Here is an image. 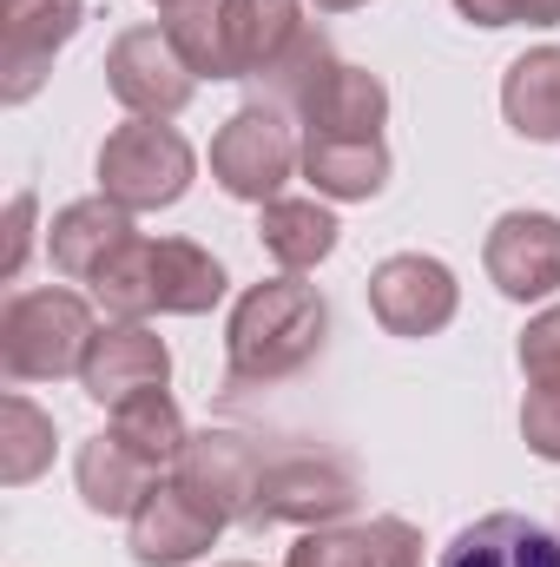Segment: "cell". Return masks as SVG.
I'll return each mask as SVG.
<instances>
[{
    "mask_svg": "<svg viewBox=\"0 0 560 567\" xmlns=\"http://www.w3.org/2000/svg\"><path fill=\"white\" fill-rule=\"evenodd\" d=\"M323 337H330V303L317 297V284L290 271L251 284L225 330V350H231L225 390H271L283 377H297L303 363L323 357Z\"/></svg>",
    "mask_w": 560,
    "mask_h": 567,
    "instance_id": "6da1fadb",
    "label": "cell"
},
{
    "mask_svg": "<svg viewBox=\"0 0 560 567\" xmlns=\"http://www.w3.org/2000/svg\"><path fill=\"white\" fill-rule=\"evenodd\" d=\"M100 323H93V303L80 290H13L7 310H0V370L13 383H60V377H80L86 370V350H93Z\"/></svg>",
    "mask_w": 560,
    "mask_h": 567,
    "instance_id": "7a4b0ae2",
    "label": "cell"
},
{
    "mask_svg": "<svg viewBox=\"0 0 560 567\" xmlns=\"http://www.w3.org/2000/svg\"><path fill=\"white\" fill-rule=\"evenodd\" d=\"M191 172H198L191 145L165 120H126L100 145V198H113L126 212H165V205H178L191 192Z\"/></svg>",
    "mask_w": 560,
    "mask_h": 567,
    "instance_id": "3957f363",
    "label": "cell"
},
{
    "mask_svg": "<svg viewBox=\"0 0 560 567\" xmlns=\"http://www.w3.org/2000/svg\"><path fill=\"white\" fill-rule=\"evenodd\" d=\"M290 172H303V145H297V133H290V120H283L278 106L251 100V106H238L218 126V140H211V178L231 198L271 205V198H283Z\"/></svg>",
    "mask_w": 560,
    "mask_h": 567,
    "instance_id": "277c9868",
    "label": "cell"
},
{
    "mask_svg": "<svg viewBox=\"0 0 560 567\" xmlns=\"http://www.w3.org/2000/svg\"><path fill=\"white\" fill-rule=\"evenodd\" d=\"M265 468H271V455L251 442V435H238V429H198L191 442H185V455L172 462V482L185 488V495H198L205 508H218L225 522H258V488H265Z\"/></svg>",
    "mask_w": 560,
    "mask_h": 567,
    "instance_id": "5b68a950",
    "label": "cell"
},
{
    "mask_svg": "<svg viewBox=\"0 0 560 567\" xmlns=\"http://www.w3.org/2000/svg\"><path fill=\"white\" fill-rule=\"evenodd\" d=\"M106 86L133 120H172V113L191 106L198 73L185 66V53L172 47L165 27H126L106 47Z\"/></svg>",
    "mask_w": 560,
    "mask_h": 567,
    "instance_id": "8992f818",
    "label": "cell"
},
{
    "mask_svg": "<svg viewBox=\"0 0 560 567\" xmlns=\"http://www.w3.org/2000/svg\"><path fill=\"white\" fill-rule=\"evenodd\" d=\"M356 508V475L336 455H271L251 528H336Z\"/></svg>",
    "mask_w": 560,
    "mask_h": 567,
    "instance_id": "52a82bcc",
    "label": "cell"
},
{
    "mask_svg": "<svg viewBox=\"0 0 560 567\" xmlns=\"http://www.w3.org/2000/svg\"><path fill=\"white\" fill-rule=\"evenodd\" d=\"M455 310H462V284L442 258L396 251L370 271V317L390 337H435L455 323Z\"/></svg>",
    "mask_w": 560,
    "mask_h": 567,
    "instance_id": "ba28073f",
    "label": "cell"
},
{
    "mask_svg": "<svg viewBox=\"0 0 560 567\" xmlns=\"http://www.w3.org/2000/svg\"><path fill=\"white\" fill-rule=\"evenodd\" d=\"M86 0H0V100L27 106L53 53L80 33Z\"/></svg>",
    "mask_w": 560,
    "mask_h": 567,
    "instance_id": "9c48e42d",
    "label": "cell"
},
{
    "mask_svg": "<svg viewBox=\"0 0 560 567\" xmlns=\"http://www.w3.org/2000/svg\"><path fill=\"white\" fill-rule=\"evenodd\" d=\"M481 265H488L495 290L515 297V303L554 297L560 290V218L554 212H501L495 231H488Z\"/></svg>",
    "mask_w": 560,
    "mask_h": 567,
    "instance_id": "30bf717a",
    "label": "cell"
},
{
    "mask_svg": "<svg viewBox=\"0 0 560 567\" xmlns=\"http://www.w3.org/2000/svg\"><path fill=\"white\" fill-rule=\"evenodd\" d=\"M225 535V515L205 508L198 495H185L178 482H158L133 515V561L139 567H185L211 555Z\"/></svg>",
    "mask_w": 560,
    "mask_h": 567,
    "instance_id": "8fae6325",
    "label": "cell"
},
{
    "mask_svg": "<svg viewBox=\"0 0 560 567\" xmlns=\"http://www.w3.org/2000/svg\"><path fill=\"white\" fill-rule=\"evenodd\" d=\"M172 383V350L165 337H152L145 323H106L86 350V370H80V390L100 403V410H120L126 396L139 390H165Z\"/></svg>",
    "mask_w": 560,
    "mask_h": 567,
    "instance_id": "7c38bea8",
    "label": "cell"
},
{
    "mask_svg": "<svg viewBox=\"0 0 560 567\" xmlns=\"http://www.w3.org/2000/svg\"><path fill=\"white\" fill-rule=\"evenodd\" d=\"M133 212L113 205V198H73L53 225H46V258L53 271L73 284H93L126 245H133Z\"/></svg>",
    "mask_w": 560,
    "mask_h": 567,
    "instance_id": "4fadbf2b",
    "label": "cell"
},
{
    "mask_svg": "<svg viewBox=\"0 0 560 567\" xmlns=\"http://www.w3.org/2000/svg\"><path fill=\"white\" fill-rule=\"evenodd\" d=\"M218 27H225L231 80H258L297 47L310 20H303V0H218Z\"/></svg>",
    "mask_w": 560,
    "mask_h": 567,
    "instance_id": "5bb4252c",
    "label": "cell"
},
{
    "mask_svg": "<svg viewBox=\"0 0 560 567\" xmlns=\"http://www.w3.org/2000/svg\"><path fill=\"white\" fill-rule=\"evenodd\" d=\"M297 120H303V140H383L390 86L370 66H336Z\"/></svg>",
    "mask_w": 560,
    "mask_h": 567,
    "instance_id": "9a60e30c",
    "label": "cell"
},
{
    "mask_svg": "<svg viewBox=\"0 0 560 567\" xmlns=\"http://www.w3.org/2000/svg\"><path fill=\"white\" fill-rule=\"evenodd\" d=\"M435 567H560V535L528 522V515H481L468 522Z\"/></svg>",
    "mask_w": 560,
    "mask_h": 567,
    "instance_id": "2e32d148",
    "label": "cell"
},
{
    "mask_svg": "<svg viewBox=\"0 0 560 567\" xmlns=\"http://www.w3.org/2000/svg\"><path fill=\"white\" fill-rule=\"evenodd\" d=\"M73 482H80V502L93 508V515H139V502L158 488V468L133 455L113 429L106 435H93V442H80V462H73Z\"/></svg>",
    "mask_w": 560,
    "mask_h": 567,
    "instance_id": "e0dca14e",
    "label": "cell"
},
{
    "mask_svg": "<svg viewBox=\"0 0 560 567\" xmlns=\"http://www.w3.org/2000/svg\"><path fill=\"white\" fill-rule=\"evenodd\" d=\"M152 251V310L165 317H205L225 297V265L191 238H145Z\"/></svg>",
    "mask_w": 560,
    "mask_h": 567,
    "instance_id": "ac0fdd59",
    "label": "cell"
},
{
    "mask_svg": "<svg viewBox=\"0 0 560 567\" xmlns=\"http://www.w3.org/2000/svg\"><path fill=\"white\" fill-rule=\"evenodd\" d=\"M336 218H330V205H317V198H271L265 205V218H258V238H265V251L278 258L290 278H303V271H317L330 251H336Z\"/></svg>",
    "mask_w": 560,
    "mask_h": 567,
    "instance_id": "d6986e66",
    "label": "cell"
},
{
    "mask_svg": "<svg viewBox=\"0 0 560 567\" xmlns=\"http://www.w3.org/2000/svg\"><path fill=\"white\" fill-rule=\"evenodd\" d=\"M501 113L521 140L554 145L560 140V47H535L508 66L501 80Z\"/></svg>",
    "mask_w": 560,
    "mask_h": 567,
    "instance_id": "ffe728a7",
    "label": "cell"
},
{
    "mask_svg": "<svg viewBox=\"0 0 560 567\" xmlns=\"http://www.w3.org/2000/svg\"><path fill=\"white\" fill-rule=\"evenodd\" d=\"M303 178L323 198H376L390 185V145L383 140H303Z\"/></svg>",
    "mask_w": 560,
    "mask_h": 567,
    "instance_id": "44dd1931",
    "label": "cell"
},
{
    "mask_svg": "<svg viewBox=\"0 0 560 567\" xmlns=\"http://www.w3.org/2000/svg\"><path fill=\"white\" fill-rule=\"evenodd\" d=\"M336 66H343V60H336L330 33H323V27H303V33H297V47L283 53L271 73H258L251 86H258V100H265V106H278V113H303V106H310V93H317Z\"/></svg>",
    "mask_w": 560,
    "mask_h": 567,
    "instance_id": "7402d4cb",
    "label": "cell"
},
{
    "mask_svg": "<svg viewBox=\"0 0 560 567\" xmlns=\"http://www.w3.org/2000/svg\"><path fill=\"white\" fill-rule=\"evenodd\" d=\"M113 435L145 455L152 468H172L178 455H185V442H191V429L178 416V403L165 396V390H139V396H126L120 410H113Z\"/></svg>",
    "mask_w": 560,
    "mask_h": 567,
    "instance_id": "603a6c76",
    "label": "cell"
},
{
    "mask_svg": "<svg viewBox=\"0 0 560 567\" xmlns=\"http://www.w3.org/2000/svg\"><path fill=\"white\" fill-rule=\"evenodd\" d=\"M46 462H53V416L27 396H7L0 403V482L27 488L33 475H46Z\"/></svg>",
    "mask_w": 560,
    "mask_h": 567,
    "instance_id": "cb8c5ba5",
    "label": "cell"
},
{
    "mask_svg": "<svg viewBox=\"0 0 560 567\" xmlns=\"http://www.w3.org/2000/svg\"><path fill=\"white\" fill-rule=\"evenodd\" d=\"M93 297H100V310H106L113 323H145V317H152V251H145V238H133V245L93 278Z\"/></svg>",
    "mask_w": 560,
    "mask_h": 567,
    "instance_id": "d4e9b609",
    "label": "cell"
},
{
    "mask_svg": "<svg viewBox=\"0 0 560 567\" xmlns=\"http://www.w3.org/2000/svg\"><path fill=\"white\" fill-rule=\"evenodd\" d=\"M165 33H172V47L185 53V66H191L198 80H231V60H225V27H218V0H211V7L165 13Z\"/></svg>",
    "mask_w": 560,
    "mask_h": 567,
    "instance_id": "484cf974",
    "label": "cell"
},
{
    "mask_svg": "<svg viewBox=\"0 0 560 567\" xmlns=\"http://www.w3.org/2000/svg\"><path fill=\"white\" fill-rule=\"evenodd\" d=\"M283 567H370V528H303Z\"/></svg>",
    "mask_w": 560,
    "mask_h": 567,
    "instance_id": "4316f807",
    "label": "cell"
},
{
    "mask_svg": "<svg viewBox=\"0 0 560 567\" xmlns=\"http://www.w3.org/2000/svg\"><path fill=\"white\" fill-rule=\"evenodd\" d=\"M521 370L535 390H560V303L521 330Z\"/></svg>",
    "mask_w": 560,
    "mask_h": 567,
    "instance_id": "83f0119b",
    "label": "cell"
},
{
    "mask_svg": "<svg viewBox=\"0 0 560 567\" xmlns=\"http://www.w3.org/2000/svg\"><path fill=\"white\" fill-rule=\"evenodd\" d=\"M370 567H422V535L403 515H376L370 522Z\"/></svg>",
    "mask_w": 560,
    "mask_h": 567,
    "instance_id": "f1b7e54d",
    "label": "cell"
},
{
    "mask_svg": "<svg viewBox=\"0 0 560 567\" xmlns=\"http://www.w3.org/2000/svg\"><path fill=\"white\" fill-rule=\"evenodd\" d=\"M521 435L541 462H560V390H528L521 403Z\"/></svg>",
    "mask_w": 560,
    "mask_h": 567,
    "instance_id": "f546056e",
    "label": "cell"
},
{
    "mask_svg": "<svg viewBox=\"0 0 560 567\" xmlns=\"http://www.w3.org/2000/svg\"><path fill=\"white\" fill-rule=\"evenodd\" d=\"M27 251H33V192H13V205H7V251H0V278L7 284L20 278Z\"/></svg>",
    "mask_w": 560,
    "mask_h": 567,
    "instance_id": "4dcf8cb0",
    "label": "cell"
},
{
    "mask_svg": "<svg viewBox=\"0 0 560 567\" xmlns=\"http://www.w3.org/2000/svg\"><path fill=\"white\" fill-rule=\"evenodd\" d=\"M455 13L475 20V27H515L521 20V0H455Z\"/></svg>",
    "mask_w": 560,
    "mask_h": 567,
    "instance_id": "1f68e13d",
    "label": "cell"
},
{
    "mask_svg": "<svg viewBox=\"0 0 560 567\" xmlns=\"http://www.w3.org/2000/svg\"><path fill=\"white\" fill-rule=\"evenodd\" d=\"M521 20L528 27H560V0H521Z\"/></svg>",
    "mask_w": 560,
    "mask_h": 567,
    "instance_id": "d6a6232c",
    "label": "cell"
},
{
    "mask_svg": "<svg viewBox=\"0 0 560 567\" xmlns=\"http://www.w3.org/2000/svg\"><path fill=\"white\" fill-rule=\"evenodd\" d=\"M356 7H370V0H317V13H356Z\"/></svg>",
    "mask_w": 560,
    "mask_h": 567,
    "instance_id": "836d02e7",
    "label": "cell"
},
{
    "mask_svg": "<svg viewBox=\"0 0 560 567\" xmlns=\"http://www.w3.org/2000/svg\"><path fill=\"white\" fill-rule=\"evenodd\" d=\"M152 7H165V13H185V7H211V0H152Z\"/></svg>",
    "mask_w": 560,
    "mask_h": 567,
    "instance_id": "e575fe53",
    "label": "cell"
},
{
    "mask_svg": "<svg viewBox=\"0 0 560 567\" xmlns=\"http://www.w3.org/2000/svg\"><path fill=\"white\" fill-rule=\"evenodd\" d=\"M225 567H251V561H225Z\"/></svg>",
    "mask_w": 560,
    "mask_h": 567,
    "instance_id": "d590c367",
    "label": "cell"
}]
</instances>
